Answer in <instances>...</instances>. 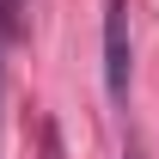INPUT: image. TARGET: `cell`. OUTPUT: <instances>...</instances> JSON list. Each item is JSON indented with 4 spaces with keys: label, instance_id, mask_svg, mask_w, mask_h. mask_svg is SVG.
<instances>
[{
    "label": "cell",
    "instance_id": "cell-1",
    "mask_svg": "<svg viewBox=\"0 0 159 159\" xmlns=\"http://www.w3.org/2000/svg\"><path fill=\"white\" fill-rule=\"evenodd\" d=\"M129 80H135V43H129V0H104V92L129 98Z\"/></svg>",
    "mask_w": 159,
    "mask_h": 159
},
{
    "label": "cell",
    "instance_id": "cell-2",
    "mask_svg": "<svg viewBox=\"0 0 159 159\" xmlns=\"http://www.w3.org/2000/svg\"><path fill=\"white\" fill-rule=\"evenodd\" d=\"M122 159H141V153H135V147H129V153H122Z\"/></svg>",
    "mask_w": 159,
    "mask_h": 159
}]
</instances>
